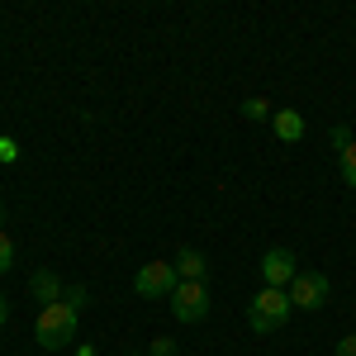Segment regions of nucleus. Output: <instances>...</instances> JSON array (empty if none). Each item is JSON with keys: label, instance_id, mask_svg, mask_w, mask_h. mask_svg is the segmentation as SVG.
<instances>
[{"label": "nucleus", "instance_id": "f257e3e1", "mask_svg": "<svg viewBox=\"0 0 356 356\" xmlns=\"http://www.w3.org/2000/svg\"><path fill=\"white\" fill-rule=\"evenodd\" d=\"M33 342H38L43 352H67V347L76 342V309H72V304H48V309H38Z\"/></svg>", "mask_w": 356, "mask_h": 356}, {"label": "nucleus", "instance_id": "f03ea898", "mask_svg": "<svg viewBox=\"0 0 356 356\" xmlns=\"http://www.w3.org/2000/svg\"><path fill=\"white\" fill-rule=\"evenodd\" d=\"M290 314H295V304H290L285 290H261V295H252V304H247V328L266 337V332L285 328V323H290Z\"/></svg>", "mask_w": 356, "mask_h": 356}, {"label": "nucleus", "instance_id": "7ed1b4c3", "mask_svg": "<svg viewBox=\"0 0 356 356\" xmlns=\"http://www.w3.org/2000/svg\"><path fill=\"white\" fill-rule=\"evenodd\" d=\"M171 314L181 323H204L209 318V285L204 280H181L171 290Z\"/></svg>", "mask_w": 356, "mask_h": 356}, {"label": "nucleus", "instance_id": "20e7f679", "mask_svg": "<svg viewBox=\"0 0 356 356\" xmlns=\"http://www.w3.org/2000/svg\"><path fill=\"white\" fill-rule=\"evenodd\" d=\"M176 285H181V275H176L171 261H143L138 275H134V290L143 295V300H171Z\"/></svg>", "mask_w": 356, "mask_h": 356}, {"label": "nucleus", "instance_id": "39448f33", "mask_svg": "<svg viewBox=\"0 0 356 356\" xmlns=\"http://www.w3.org/2000/svg\"><path fill=\"white\" fill-rule=\"evenodd\" d=\"M328 290H332V285H328V275H323V271H300L295 280H290V290H285V295H290L295 309L318 314V309L328 304Z\"/></svg>", "mask_w": 356, "mask_h": 356}, {"label": "nucleus", "instance_id": "423d86ee", "mask_svg": "<svg viewBox=\"0 0 356 356\" xmlns=\"http://www.w3.org/2000/svg\"><path fill=\"white\" fill-rule=\"evenodd\" d=\"M295 275H300V261H295L290 247H271V252L261 257V280H266V290H290Z\"/></svg>", "mask_w": 356, "mask_h": 356}, {"label": "nucleus", "instance_id": "0eeeda50", "mask_svg": "<svg viewBox=\"0 0 356 356\" xmlns=\"http://www.w3.org/2000/svg\"><path fill=\"white\" fill-rule=\"evenodd\" d=\"M29 290H33V300L43 304V309H48V304H62V295H67V285H62L57 271H33L29 275Z\"/></svg>", "mask_w": 356, "mask_h": 356}, {"label": "nucleus", "instance_id": "6e6552de", "mask_svg": "<svg viewBox=\"0 0 356 356\" xmlns=\"http://www.w3.org/2000/svg\"><path fill=\"white\" fill-rule=\"evenodd\" d=\"M171 266H176V275H181V280H209V257H204L200 247H181Z\"/></svg>", "mask_w": 356, "mask_h": 356}, {"label": "nucleus", "instance_id": "1a4fd4ad", "mask_svg": "<svg viewBox=\"0 0 356 356\" xmlns=\"http://www.w3.org/2000/svg\"><path fill=\"white\" fill-rule=\"evenodd\" d=\"M271 129H275L280 143H300V138H304V114L300 110H275L271 114Z\"/></svg>", "mask_w": 356, "mask_h": 356}, {"label": "nucleus", "instance_id": "9d476101", "mask_svg": "<svg viewBox=\"0 0 356 356\" xmlns=\"http://www.w3.org/2000/svg\"><path fill=\"white\" fill-rule=\"evenodd\" d=\"M337 176H342V186H347V191H356V143L337 152Z\"/></svg>", "mask_w": 356, "mask_h": 356}, {"label": "nucleus", "instance_id": "9b49d317", "mask_svg": "<svg viewBox=\"0 0 356 356\" xmlns=\"http://www.w3.org/2000/svg\"><path fill=\"white\" fill-rule=\"evenodd\" d=\"M271 100H266V95H247L243 100V119H252V124H261V119H271Z\"/></svg>", "mask_w": 356, "mask_h": 356}, {"label": "nucleus", "instance_id": "f8f14e48", "mask_svg": "<svg viewBox=\"0 0 356 356\" xmlns=\"http://www.w3.org/2000/svg\"><path fill=\"white\" fill-rule=\"evenodd\" d=\"M5 271H15V238L0 228V275H5Z\"/></svg>", "mask_w": 356, "mask_h": 356}, {"label": "nucleus", "instance_id": "ddd939ff", "mask_svg": "<svg viewBox=\"0 0 356 356\" xmlns=\"http://www.w3.org/2000/svg\"><path fill=\"white\" fill-rule=\"evenodd\" d=\"M328 143L337 147V152H342V147H352L356 138H352V129H347V124H332V129H328Z\"/></svg>", "mask_w": 356, "mask_h": 356}, {"label": "nucleus", "instance_id": "4468645a", "mask_svg": "<svg viewBox=\"0 0 356 356\" xmlns=\"http://www.w3.org/2000/svg\"><path fill=\"white\" fill-rule=\"evenodd\" d=\"M90 300V295H86V285H67V295H62V304H72V309H76V314H81V304Z\"/></svg>", "mask_w": 356, "mask_h": 356}, {"label": "nucleus", "instance_id": "2eb2a0df", "mask_svg": "<svg viewBox=\"0 0 356 356\" xmlns=\"http://www.w3.org/2000/svg\"><path fill=\"white\" fill-rule=\"evenodd\" d=\"M0 162H5V166L19 162V143H15V138H0Z\"/></svg>", "mask_w": 356, "mask_h": 356}, {"label": "nucleus", "instance_id": "dca6fc26", "mask_svg": "<svg viewBox=\"0 0 356 356\" xmlns=\"http://www.w3.org/2000/svg\"><path fill=\"white\" fill-rule=\"evenodd\" d=\"M147 356H176V342H171V337H152Z\"/></svg>", "mask_w": 356, "mask_h": 356}, {"label": "nucleus", "instance_id": "f3484780", "mask_svg": "<svg viewBox=\"0 0 356 356\" xmlns=\"http://www.w3.org/2000/svg\"><path fill=\"white\" fill-rule=\"evenodd\" d=\"M337 356H356V332H347V337L337 342Z\"/></svg>", "mask_w": 356, "mask_h": 356}, {"label": "nucleus", "instance_id": "a211bd4d", "mask_svg": "<svg viewBox=\"0 0 356 356\" xmlns=\"http://www.w3.org/2000/svg\"><path fill=\"white\" fill-rule=\"evenodd\" d=\"M10 323V300H5V290H0V328Z\"/></svg>", "mask_w": 356, "mask_h": 356}, {"label": "nucleus", "instance_id": "6ab92c4d", "mask_svg": "<svg viewBox=\"0 0 356 356\" xmlns=\"http://www.w3.org/2000/svg\"><path fill=\"white\" fill-rule=\"evenodd\" d=\"M0 228H5V209H0Z\"/></svg>", "mask_w": 356, "mask_h": 356}, {"label": "nucleus", "instance_id": "aec40b11", "mask_svg": "<svg viewBox=\"0 0 356 356\" xmlns=\"http://www.w3.org/2000/svg\"><path fill=\"white\" fill-rule=\"evenodd\" d=\"M129 356H143V352H129Z\"/></svg>", "mask_w": 356, "mask_h": 356}]
</instances>
